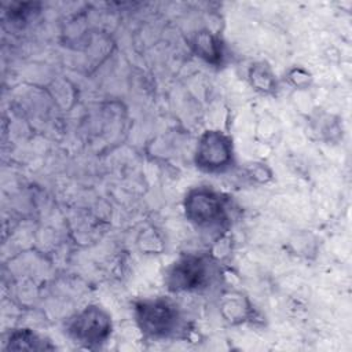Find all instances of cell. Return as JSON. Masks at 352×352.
Returning a JSON list of instances; mask_svg holds the SVG:
<instances>
[{"label": "cell", "instance_id": "7a4b0ae2", "mask_svg": "<svg viewBox=\"0 0 352 352\" xmlns=\"http://www.w3.org/2000/svg\"><path fill=\"white\" fill-rule=\"evenodd\" d=\"M183 209L186 219L198 230L220 234L231 223L230 199L210 186H197L187 191Z\"/></svg>", "mask_w": 352, "mask_h": 352}, {"label": "cell", "instance_id": "277c9868", "mask_svg": "<svg viewBox=\"0 0 352 352\" xmlns=\"http://www.w3.org/2000/svg\"><path fill=\"white\" fill-rule=\"evenodd\" d=\"M69 338L84 348H99L111 336L110 314L99 305H88L69 318L65 326Z\"/></svg>", "mask_w": 352, "mask_h": 352}, {"label": "cell", "instance_id": "5b68a950", "mask_svg": "<svg viewBox=\"0 0 352 352\" xmlns=\"http://www.w3.org/2000/svg\"><path fill=\"white\" fill-rule=\"evenodd\" d=\"M195 166L206 173H223L234 165L232 139L221 131H205L194 153Z\"/></svg>", "mask_w": 352, "mask_h": 352}, {"label": "cell", "instance_id": "6da1fadb", "mask_svg": "<svg viewBox=\"0 0 352 352\" xmlns=\"http://www.w3.org/2000/svg\"><path fill=\"white\" fill-rule=\"evenodd\" d=\"M133 316L138 329L148 340H176L187 336L184 312L170 297L157 296L136 301Z\"/></svg>", "mask_w": 352, "mask_h": 352}, {"label": "cell", "instance_id": "ba28073f", "mask_svg": "<svg viewBox=\"0 0 352 352\" xmlns=\"http://www.w3.org/2000/svg\"><path fill=\"white\" fill-rule=\"evenodd\" d=\"M249 80H250V84L254 87V89L264 92V94L271 92L275 87L274 74L263 63L252 66V69L249 72Z\"/></svg>", "mask_w": 352, "mask_h": 352}, {"label": "cell", "instance_id": "3957f363", "mask_svg": "<svg viewBox=\"0 0 352 352\" xmlns=\"http://www.w3.org/2000/svg\"><path fill=\"white\" fill-rule=\"evenodd\" d=\"M220 275L217 263L206 253H186L166 271L165 283L172 293H202Z\"/></svg>", "mask_w": 352, "mask_h": 352}, {"label": "cell", "instance_id": "8992f818", "mask_svg": "<svg viewBox=\"0 0 352 352\" xmlns=\"http://www.w3.org/2000/svg\"><path fill=\"white\" fill-rule=\"evenodd\" d=\"M192 50L197 56L204 59L206 63L219 66L224 59V45L221 40L213 33L204 30L198 32L192 38Z\"/></svg>", "mask_w": 352, "mask_h": 352}, {"label": "cell", "instance_id": "52a82bcc", "mask_svg": "<svg viewBox=\"0 0 352 352\" xmlns=\"http://www.w3.org/2000/svg\"><path fill=\"white\" fill-rule=\"evenodd\" d=\"M4 349L7 351H51L55 345L30 329H15L10 333Z\"/></svg>", "mask_w": 352, "mask_h": 352}]
</instances>
